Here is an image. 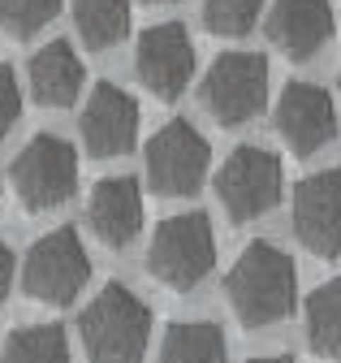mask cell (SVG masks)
I'll use <instances>...</instances> for the list:
<instances>
[{
    "label": "cell",
    "mask_w": 341,
    "mask_h": 363,
    "mask_svg": "<svg viewBox=\"0 0 341 363\" xmlns=\"http://www.w3.org/2000/svg\"><path fill=\"white\" fill-rule=\"evenodd\" d=\"M225 298L246 329H268V325L285 320L298 298L294 259L264 238L246 242V251L233 259L229 277H225Z\"/></svg>",
    "instance_id": "1"
},
{
    "label": "cell",
    "mask_w": 341,
    "mask_h": 363,
    "mask_svg": "<svg viewBox=\"0 0 341 363\" xmlns=\"http://www.w3.org/2000/svg\"><path fill=\"white\" fill-rule=\"evenodd\" d=\"M151 337V307L121 281H108L78 315L87 363H139Z\"/></svg>",
    "instance_id": "2"
},
{
    "label": "cell",
    "mask_w": 341,
    "mask_h": 363,
    "mask_svg": "<svg viewBox=\"0 0 341 363\" xmlns=\"http://www.w3.org/2000/svg\"><path fill=\"white\" fill-rule=\"evenodd\" d=\"M212 264H216V234L203 212H178L160 220L147 247V272L160 286L186 294L212 272Z\"/></svg>",
    "instance_id": "3"
},
{
    "label": "cell",
    "mask_w": 341,
    "mask_h": 363,
    "mask_svg": "<svg viewBox=\"0 0 341 363\" xmlns=\"http://www.w3.org/2000/svg\"><path fill=\"white\" fill-rule=\"evenodd\" d=\"M91 281V255L82 247L78 230H52L39 242H30L26 259H22V290L35 303L48 307H65L82 294V286Z\"/></svg>",
    "instance_id": "4"
},
{
    "label": "cell",
    "mask_w": 341,
    "mask_h": 363,
    "mask_svg": "<svg viewBox=\"0 0 341 363\" xmlns=\"http://www.w3.org/2000/svg\"><path fill=\"white\" fill-rule=\"evenodd\" d=\"M9 182H13L22 208H30V212H52V208L69 203V195L78 186L74 143H65L61 134H35V139L13 156Z\"/></svg>",
    "instance_id": "5"
},
{
    "label": "cell",
    "mask_w": 341,
    "mask_h": 363,
    "mask_svg": "<svg viewBox=\"0 0 341 363\" xmlns=\"http://www.w3.org/2000/svg\"><path fill=\"white\" fill-rule=\"evenodd\" d=\"M199 100L221 125H246L268 104V61L260 52H221L203 74Z\"/></svg>",
    "instance_id": "6"
},
{
    "label": "cell",
    "mask_w": 341,
    "mask_h": 363,
    "mask_svg": "<svg viewBox=\"0 0 341 363\" xmlns=\"http://www.w3.org/2000/svg\"><path fill=\"white\" fill-rule=\"evenodd\" d=\"M207 164H212L207 139L182 117L164 121L147 139V182L164 199H190L203 186Z\"/></svg>",
    "instance_id": "7"
},
{
    "label": "cell",
    "mask_w": 341,
    "mask_h": 363,
    "mask_svg": "<svg viewBox=\"0 0 341 363\" xmlns=\"http://www.w3.org/2000/svg\"><path fill=\"white\" fill-rule=\"evenodd\" d=\"M281 160L268 147H238L216 173V199L229 220H255L281 199Z\"/></svg>",
    "instance_id": "8"
},
{
    "label": "cell",
    "mask_w": 341,
    "mask_h": 363,
    "mask_svg": "<svg viewBox=\"0 0 341 363\" xmlns=\"http://www.w3.org/2000/svg\"><path fill=\"white\" fill-rule=\"evenodd\" d=\"M134 69L139 82L156 100H178L195 78V43L182 22H160L139 35L134 48Z\"/></svg>",
    "instance_id": "9"
},
{
    "label": "cell",
    "mask_w": 341,
    "mask_h": 363,
    "mask_svg": "<svg viewBox=\"0 0 341 363\" xmlns=\"http://www.w3.org/2000/svg\"><path fill=\"white\" fill-rule=\"evenodd\" d=\"M294 238L311 255H341V169H320L294 186Z\"/></svg>",
    "instance_id": "10"
},
{
    "label": "cell",
    "mask_w": 341,
    "mask_h": 363,
    "mask_svg": "<svg viewBox=\"0 0 341 363\" xmlns=\"http://www.w3.org/2000/svg\"><path fill=\"white\" fill-rule=\"evenodd\" d=\"M78 130H82V143H87V152L96 160L125 156L139 139V100L117 82H100L87 96Z\"/></svg>",
    "instance_id": "11"
},
{
    "label": "cell",
    "mask_w": 341,
    "mask_h": 363,
    "mask_svg": "<svg viewBox=\"0 0 341 363\" xmlns=\"http://www.w3.org/2000/svg\"><path fill=\"white\" fill-rule=\"evenodd\" d=\"M277 134L294 156H316L337 139V108L333 96L316 82H289L277 100Z\"/></svg>",
    "instance_id": "12"
},
{
    "label": "cell",
    "mask_w": 341,
    "mask_h": 363,
    "mask_svg": "<svg viewBox=\"0 0 341 363\" xmlns=\"http://www.w3.org/2000/svg\"><path fill=\"white\" fill-rule=\"evenodd\" d=\"M264 30L289 61H311L337 30L333 0H277Z\"/></svg>",
    "instance_id": "13"
},
{
    "label": "cell",
    "mask_w": 341,
    "mask_h": 363,
    "mask_svg": "<svg viewBox=\"0 0 341 363\" xmlns=\"http://www.w3.org/2000/svg\"><path fill=\"white\" fill-rule=\"evenodd\" d=\"M87 220H91V230H96V238L104 247L125 251L143 230V191H139V182L134 177H104L91 191Z\"/></svg>",
    "instance_id": "14"
},
{
    "label": "cell",
    "mask_w": 341,
    "mask_h": 363,
    "mask_svg": "<svg viewBox=\"0 0 341 363\" xmlns=\"http://www.w3.org/2000/svg\"><path fill=\"white\" fill-rule=\"evenodd\" d=\"M26 78H30V96L39 104H48V108H69L78 100V91H82V78H87V69H82L78 52L69 48L65 39H52L44 43L30 65H26Z\"/></svg>",
    "instance_id": "15"
},
{
    "label": "cell",
    "mask_w": 341,
    "mask_h": 363,
    "mask_svg": "<svg viewBox=\"0 0 341 363\" xmlns=\"http://www.w3.org/2000/svg\"><path fill=\"white\" fill-rule=\"evenodd\" d=\"M160 363H229L225 333L212 320H178L164 329Z\"/></svg>",
    "instance_id": "16"
},
{
    "label": "cell",
    "mask_w": 341,
    "mask_h": 363,
    "mask_svg": "<svg viewBox=\"0 0 341 363\" xmlns=\"http://www.w3.org/2000/svg\"><path fill=\"white\" fill-rule=\"evenodd\" d=\"M307 346L341 363V272L307 294Z\"/></svg>",
    "instance_id": "17"
},
{
    "label": "cell",
    "mask_w": 341,
    "mask_h": 363,
    "mask_svg": "<svg viewBox=\"0 0 341 363\" xmlns=\"http://www.w3.org/2000/svg\"><path fill=\"white\" fill-rule=\"evenodd\" d=\"M74 26L87 48H117L130 35V0H74Z\"/></svg>",
    "instance_id": "18"
},
{
    "label": "cell",
    "mask_w": 341,
    "mask_h": 363,
    "mask_svg": "<svg viewBox=\"0 0 341 363\" xmlns=\"http://www.w3.org/2000/svg\"><path fill=\"white\" fill-rule=\"evenodd\" d=\"M0 363H69V342L61 325H26L5 342Z\"/></svg>",
    "instance_id": "19"
},
{
    "label": "cell",
    "mask_w": 341,
    "mask_h": 363,
    "mask_svg": "<svg viewBox=\"0 0 341 363\" xmlns=\"http://www.w3.org/2000/svg\"><path fill=\"white\" fill-rule=\"evenodd\" d=\"M260 13H264V0H203V26L225 39L246 35L260 22Z\"/></svg>",
    "instance_id": "20"
},
{
    "label": "cell",
    "mask_w": 341,
    "mask_h": 363,
    "mask_svg": "<svg viewBox=\"0 0 341 363\" xmlns=\"http://www.w3.org/2000/svg\"><path fill=\"white\" fill-rule=\"evenodd\" d=\"M61 13V0H0V26L18 39L39 35Z\"/></svg>",
    "instance_id": "21"
},
{
    "label": "cell",
    "mask_w": 341,
    "mask_h": 363,
    "mask_svg": "<svg viewBox=\"0 0 341 363\" xmlns=\"http://www.w3.org/2000/svg\"><path fill=\"white\" fill-rule=\"evenodd\" d=\"M18 117H22V86L9 65H0V139L18 125Z\"/></svg>",
    "instance_id": "22"
},
{
    "label": "cell",
    "mask_w": 341,
    "mask_h": 363,
    "mask_svg": "<svg viewBox=\"0 0 341 363\" xmlns=\"http://www.w3.org/2000/svg\"><path fill=\"white\" fill-rule=\"evenodd\" d=\"M9 286H13V251H9L5 238H0V298L9 294Z\"/></svg>",
    "instance_id": "23"
},
{
    "label": "cell",
    "mask_w": 341,
    "mask_h": 363,
    "mask_svg": "<svg viewBox=\"0 0 341 363\" xmlns=\"http://www.w3.org/2000/svg\"><path fill=\"white\" fill-rule=\"evenodd\" d=\"M250 363H294L289 354H260V359H250Z\"/></svg>",
    "instance_id": "24"
},
{
    "label": "cell",
    "mask_w": 341,
    "mask_h": 363,
    "mask_svg": "<svg viewBox=\"0 0 341 363\" xmlns=\"http://www.w3.org/2000/svg\"><path fill=\"white\" fill-rule=\"evenodd\" d=\"M151 5H168V0H151Z\"/></svg>",
    "instance_id": "25"
},
{
    "label": "cell",
    "mask_w": 341,
    "mask_h": 363,
    "mask_svg": "<svg viewBox=\"0 0 341 363\" xmlns=\"http://www.w3.org/2000/svg\"><path fill=\"white\" fill-rule=\"evenodd\" d=\"M337 86H341V78H337Z\"/></svg>",
    "instance_id": "26"
}]
</instances>
